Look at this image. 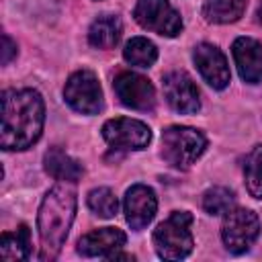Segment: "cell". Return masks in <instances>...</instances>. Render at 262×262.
I'll use <instances>...</instances> for the list:
<instances>
[{
    "instance_id": "1",
    "label": "cell",
    "mask_w": 262,
    "mask_h": 262,
    "mask_svg": "<svg viewBox=\"0 0 262 262\" xmlns=\"http://www.w3.org/2000/svg\"><path fill=\"white\" fill-rule=\"evenodd\" d=\"M45 104L37 90H4L2 92V127L0 145L6 151L31 147L43 131Z\"/></svg>"
},
{
    "instance_id": "2",
    "label": "cell",
    "mask_w": 262,
    "mask_h": 262,
    "mask_svg": "<svg viewBox=\"0 0 262 262\" xmlns=\"http://www.w3.org/2000/svg\"><path fill=\"white\" fill-rule=\"evenodd\" d=\"M74 215H76V190L72 182L70 184L61 182L53 186L45 194L37 215V229L41 237V256H39L41 260L57 258L72 227Z\"/></svg>"
},
{
    "instance_id": "3",
    "label": "cell",
    "mask_w": 262,
    "mask_h": 262,
    "mask_svg": "<svg viewBox=\"0 0 262 262\" xmlns=\"http://www.w3.org/2000/svg\"><path fill=\"white\" fill-rule=\"evenodd\" d=\"M192 215L188 211H174L166 221L154 229V248L164 260H182L192 252Z\"/></svg>"
},
{
    "instance_id": "4",
    "label": "cell",
    "mask_w": 262,
    "mask_h": 262,
    "mask_svg": "<svg viewBox=\"0 0 262 262\" xmlns=\"http://www.w3.org/2000/svg\"><path fill=\"white\" fill-rule=\"evenodd\" d=\"M205 147V135L192 127L172 125L162 131V156L170 166L178 170L190 168L203 156Z\"/></svg>"
},
{
    "instance_id": "5",
    "label": "cell",
    "mask_w": 262,
    "mask_h": 262,
    "mask_svg": "<svg viewBox=\"0 0 262 262\" xmlns=\"http://www.w3.org/2000/svg\"><path fill=\"white\" fill-rule=\"evenodd\" d=\"M258 233H260V221L254 211L233 207L231 211L225 213L221 225V239L229 252L242 254L250 250Z\"/></svg>"
},
{
    "instance_id": "6",
    "label": "cell",
    "mask_w": 262,
    "mask_h": 262,
    "mask_svg": "<svg viewBox=\"0 0 262 262\" xmlns=\"http://www.w3.org/2000/svg\"><path fill=\"white\" fill-rule=\"evenodd\" d=\"M66 102L82 113V115H96L102 108V90L98 84V78L90 70H78L74 72L63 88Z\"/></svg>"
},
{
    "instance_id": "7",
    "label": "cell",
    "mask_w": 262,
    "mask_h": 262,
    "mask_svg": "<svg viewBox=\"0 0 262 262\" xmlns=\"http://www.w3.org/2000/svg\"><path fill=\"white\" fill-rule=\"evenodd\" d=\"M133 16L143 29L162 37H176L182 31V18L168 0H137Z\"/></svg>"
},
{
    "instance_id": "8",
    "label": "cell",
    "mask_w": 262,
    "mask_h": 262,
    "mask_svg": "<svg viewBox=\"0 0 262 262\" xmlns=\"http://www.w3.org/2000/svg\"><path fill=\"white\" fill-rule=\"evenodd\" d=\"M102 137L113 149L137 151V149L147 147V143L151 139V131L145 123H141L137 119L119 117V119H111L102 125Z\"/></svg>"
},
{
    "instance_id": "9",
    "label": "cell",
    "mask_w": 262,
    "mask_h": 262,
    "mask_svg": "<svg viewBox=\"0 0 262 262\" xmlns=\"http://www.w3.org/2000/svg\"><path fill=\"white\" fill-rule=\"evenodd\" d=\"M113 88L119 96V100L135 111H147L156 104V90L151 86V82L135 72H121L115 82Z\"/></svg>"
},
{
    "instance_id": "10",
    "label": "cell",
    "mask_w": 262,
    "mask_h": 262,
    "mask_svg": "<svg viewBox=\"0 0 262 262\" xmlns=\"http://www.w3.org/2000/svg\"><path fill=\"white\" fill-rule=\"evenodd\" d=\"M162 88H164V96H166L168 104L176 113L190 115V113L199 111V106H201L199 90L186 72H168L162 80Z\"/></svg>"
},
{
    "instance_id": "11",
    "label": "cell",
    "mask_w": 262,
    "mask_h": 262,
    "mask_svg": "<svg viewBox=\"0 0 262 262\" xmlns=\"http://www.w3.org/2000/svg\"><path fill=\"white\" fill-rule=\"evenodd\" d=\"M192 59L209 86H213L215 90H223L229 84V78H231L229 66L219 47H215L211 43H201L194 47Z\"/></svg>"
},
{
    "instance_id": "12",
    "label": "cell",
    "mask_w": 262,
    "mask_h": 262,
    "mask_svg": "<svg viewBox=\"0 0 262 262\" xmlns=\"http://www.w3.org/2000/svg\"><path fill=\"white\" fill-rule=\"evenodd\" d=\"M125 219L131 229H143L156 215L158 199L156 192L145 184H133L125 192Z\"/></svg>"
},
{
    "instance_id": "13",
    "label": "cell",
    "mask_w": 262,
    "mask_h": 262,
    "mask_svg": "<svg viewBox=\"0 0 262 262\" xmlns=\"http://www.w3.org/2000/svg\"><path fill=\"white\" fill-rule=\"evenodd\" d=\"M239 78L248 84L262 82V43L250 37H239L231 47Z\"/></svg>"
},
{
    "instance_id": "14",
    "label": "cell",
    "mask_w": 262,
    "mask_h": 262,
    "mask_svg": "<svg viewBox=\"0 0 262 262\" xmlns=\"http://www.w3.org/2000/svg\"><path fill=\"white\" fill-rule=\"evenodd\" d=\"M127 242V235L117 229V227H102L96 231H90L86 235L80 237L78 242V252L86 258L92 256H102V258H111L115 252H119Z\"/></svg>"
},
{
    "instance_id": "15",
    "label": "cell",
    "mask_w": 262,
    "mask_h": 262,
    "mask_svg": "<svg viewBox=\"0 0 262 262\" xmlns=\"http://www.w3.org/2000/svg\"><path fill=\"white\" fill-rule=\"evenodd\" d=\"M45 170L47 174H51L53 178L61 180V182H76L80 180V176L84 174V168L78 160H74L72 156H68L63 149L59 147H51L45 158H43Z\"/></svg>"
},
{
    "instance_id": "16",
    "label": "cell",
    "mask_w": 262,
    "mask_h": 262,
    "mask_svg": "<svg viewBox=\"0 0 262 262\" xmlns=\"http://www.w3.org/2000/svg\"><path fill=\"white\" fill-rule=\"evenodd\" d=\"M121 20L119 16H113V14H104V16H98L90 29H88V41L92 47H98V49H111L119 43L121 39Z\"/></svg>"
},
{
    "instance_id": "17",
    "label": "cell",
    "mask_w": 262,
    "mask_h": 262,
    "mask_svg": "<svg viewBox=\"0 0 262 262\" xmlns=\"http://www.w3.org/2000/svg\"><path fill=\"white\" fill-rule=\"evenodd\" d=\"M246 4L248 0H207L203 6V14L209 23L227 25L235 23L244 14Z\"/></svg>"
},
{
    "instance_id": "18",
    "label": "cell",
    "mask_w": 262,
    "mask_h": 262,
    "mask_svg": "<svg viewBox=\"0 0 262 262\" xmlns=\"http://www.w3.org/2000/svg\"><path fill=\"white\" fill-rule=\"evenodd\" d=\"M31 252V233L27 225H20L12 233H2L0 256L2 260H25Z\"/></svg>"
},
{
    "instance_id": "19",
    "label": "cell",
    "mask_w": 262,
    "mask_h": 262,
    "mask_svg": "<svg viewBox=\"0 0 262 262\" xmlns=\"http://www.w3.org/2000/svg\"><path fill=\"white\" fill-rule=\"evenodd\" d=\"M123 57L127 63L137 66V68H149L158 59V49L156 45L145 39V37H133L127 41L123 49Z\"/></svg>"
},
{
    "instance_id": "20",
    "label": "cell",
    "mask_w": 262,
    "mask_h": 262,
    "mask_svg": "<svg viewBox=\"0 0 262 262\" xmlns=\"http://www.w3.org/2000/svg\"><path fill=\"white\" fill-rule=\"evenodd\" d=\"M244 178L248 192L256 199H262V145L254 147L244 162Z\"/></svg>"
},
{
    "instance_id": "21",
    "label": "cell",
    "mask_w": 262,
    "mask_h": 262,
    "mask_svg": "<svg viewBox=\"0 0 262 262\" xmlns=\"http://www.w3.org/2000/svg\"><path fill=\"white\" fill-rule=\"evenodd\" d=\"M233 207H235V194L225 186H213L203 194V209L209 215H225Z\"/></svg>"
},
{
    "instance_id": "22",
    "label": "cell",
    "mask_w": 262,
    "mask_h": 262,
    "mask_svg": "<svg viewBox=\"0 0 262 262\" xmlns=\"http://www.w3.org/2000/svg\"><path fill=\"white\" fill-rule=\"evenodd\" d=\"M88 207L90 211H94L98 217H113L119 209V203H117V196L113 194L111 188L106 186H100V188H94L88 192Z\"/></svg>"
},
{
    "instance_id": "23",
    "label": "cell",
    "mask_w": 262,
    "mask_h": 262,
    "mask_svg": "<svg viewBox=\"0 0 262 262\" xmlns=\"http://www.w3.org/2000/svg\"><path fill=\"white\" fill-rule=\"evenodd\" d=\"M14 55H16V43L8 35H2V57H0L2 66H6Z\"/></svg>"
},
{
    "instance_id": "24",
    "label": "cell",
    "mask_w": 262,
    "mask_h": 262,
    "mask_svg": "<svg viewBox=\"0 0 262 262\" xmlns=\"http://www.w3.org/2000/svg\"><path fill=\"white\" fill-rule=\"evenodd\" d=\"M258 20H260V25H262V2H260V6H258Z\"/></svg>"
}]
</instances>
